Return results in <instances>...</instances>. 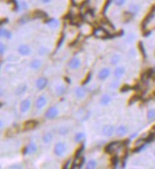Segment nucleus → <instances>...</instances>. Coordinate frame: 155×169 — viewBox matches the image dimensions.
<instances>
[{
    "instance_id": "nucleus-1",
    "label": "nucleus",
    "mask_w": 155,
    "mask_h": 169,
    "mask_svg": "<svg viewBox=\"0 0 155 169\" xmlns=\"http://www.w3.org/2000/svg\"><path fill=\"white\" fill-rule=\"evenodd\" d=\"M142 28L145 31H150L155 29V7H153L146 16L143 21Z\"/></svg>"
},
{
    "instance_id": "nucleus-2",
    "label": "nucleus",
    "mask_w": 155,
    "mask_h": 169,
    "mask_svg": "<svg viewBox=\"0 0 155 169\" xmlns=\"http://www.w3.org/2000/svg\"><path fill=\"white\" fill-rule=\"evenodd\" d=\"M79 31H80V33L82 36H88V35L92 34L93 28L90 23L84 21V22H80L79 24Z\"/></svg>"
},
{
    "instance_id": "nucleus-3",
    "label": "nucleus",
    "mask_w": 155,
    "mask_h": 169,
    "mask_svg": "<svg viewBox=\"0 0 155 169\" xmlns=\"http://www.w3.org/2000/svg\"><path fill=\"white\" fill-rule=\"evenodd\" d=\"M83 65V61L79 56H73L68 63V67L72 70H77L79 69Z\"/></svg>"
},
{
    "instance_id": "nucleus-4",
    "label": "nucleus",
    "mask_w": 155,
    "mask_h": 169,
    "mask_svg": "<svg viewBox=\"0 0 155 169\" xmlns=\"http://www.w3.org/2000/svg\"><path fill=\"white\" fill-rule=\"evenodd\" d=\"M92 35L94 37L98 38V39H106L109 36V32L104 28H103V27H97V28H94Z\"/></svg>"
},
{
    "instance_id": "nucleus-5",
    "label": "nucleus",
    "mask_w": 155,
    "mask_h": 169,
    "mask_svg": "<svg viewBox=\"0 0 155 169\" xmlns=\"http://www.w3.org/2000/svg\"><path fill=\"white\" fill-rule=\"evenodd\" d=\"M123 145L122 141H113V143H109L105 150H106V152L109 153V154H115L117 152V150L120 148V146H121Z\"/></svg>"
},
{
    "instance_id": "nucleus-6",
    "label": "nucleus",
    "mask_w": 155,
    "mask_h": 169,
    "mask_svg": "<svg viewBox=\"0 0 155 169\" xmlns=\"http://www.w3.org/2000/svg\"><path fill=\"white\" fill-rule=\"evenodd\" d=\"M89 90L86 86H76L74 88V95L75 97L77 98V99H79V100H82L84 99V98L87 97L88 95V91Z\"/></svg>"
},
{
    "instance_id": "nucleus-7",
    "label": "nucleus",
    "mask_w": 155,
    "mask_h": 169,
    "mask_svg": "<svg viewBox=\"0 0 155 169\" xmlns=\"http://www.w3.org/2000/svg\"><path fill=\"white\" fill-rule=\"evenodd\" d=\"M67 150V146L65 143H62V141H59V143H56L54 147V153L56 157H62Z\"/></svg>"
},
{
    "instance_id": "nucleus-8",
    "label": "nucleus",
    "mask_w": 155,
    "mask_h": 169,
    "mask_svg": "<svg viewBox=\"0 0 155 169\" xmlns=\"http://www.w3.org/2000/svg\"><path fill=\"white\" fill-rule=\"evenodd\" d=\"M58 114H59V109L56 105L50 106L45 113V118L48 120H54L58 116Z\"/></svg>"
},
{
    "instance_id": "nucleus-9",
    "label": "nucleus",
    "mask_w": 155,
    "mask_h": 169,
    "mask_svg": "<svg viewBox=\"0 0 155 169\" xmlns=\"http://www.w3.org/2000/svg\"><path fill=\"white\" fill-rule=\"evenodd\" d=\"M111 74V69L108 67L105 68H102L98 73H97V79L99 81H106V80L110 76Z\"/></svg>"
},
{
    "instance_id": "nucleus-10",
    "label": "nucleus",
    "mask_w": 155,
    "mask_h": 169,
    "mask_svg": "<svg viewBox=\"0 0 155 169\" xmlns=\"http://www.w3.org/2000/svg\"><path fill=\"white\" fill-rule=\"evenodd\" d=\"M31 108V100L30 98H26V99L22 100L20 105H19V111L22 114L27 113Z\"/></svg>"
},
{
    "instance_id": "nucleus-11",
    "label": "nucleus",
    "mask_w": 155,
    "mask_h": 169,
    "mask_svg": "<svg viewBox=\"0 0 155 169\" xmlns=\"http://www.w3.org/2000/svg\"><path fill=\"white\" fill-rule=\"evenodd\" d=\"M37 150H38L37 145L34 143V141H31V143H29L25 146V148L23 150V153H24V155H32L34 153H36Z\"/></svg>"
},
{
    "instance_id": "nucleus-12",
    "label": "nucleus",
    "mask_w": 155,
    "mask_h": 169,
    "mask_svg": "<svg viewBox=\"0 0 155 169\" xmlns=\"http://www.w3.org/2000/svg\"><path fill=\"white\" fill-rule=\"evenodd\" d=\"M115 129L113 124H106L102 127V134L107 138H110L115 134Z\"/></svg>"
},
{
    "instance_id": "nucleus-13",
    "label": "nucleus",
    "mask_w": 155,
    "mask_h": 169,
    "mask_svg": "<svg viewBox=\"0 0 155 169\" xmlns=\"http://www.w3.org/2000/svg\"><path fill=\"white\" fill-rule=\"evenodd\" d=\"M48 104V99H47V97L45 95H40L37 97V99L35 101V108L36 109L38 110H41L45 108V106L47 105Z\"/></svg>"
},
{
    "instance_id": "nucleus-14",
    "label": "nucleus",
    "mask_w": 155,
    "mask_h": 169,
    "mask_svg": "<svg viewBox=\"0 0 155 169\" xmlns=\"http://www.w3.org/2000/svg\"><path fill=\"white\" fill-rule=\"evenodd\" d=\"M49 81L46 77H39L36 81H35V86L38 90H44L45 88L48 86Z\"/></svg>"
},
{
    "instance_id": "nucleus-15",
    "label": "nucleus",
    "mask_w": 155,
    "mask_h": 169,
    "mask_svg": "<svg viewBox=\"0 0 155 169\" xmlns=\"http://www.w3.org/2000/svg\"><path fill=\"white\" fill-rule=\"evenodd\" d=\"M17 52L19 53L21 56H29L31 52V50L29 45H26V44H22L18 48H17Z\"/></svg>"
},
{
    "instance_id": "nucleus-16",
    "label": "nucleus",
    "mask_w": 155,
    "mask_h": 169,
    "mask_svg": "<svg viewBox=\"0 0 155 169\" xmlns=\"http://www.w3.org/2000/svg\"><path fill=\"white\" fill-rule=\"evenodd\" d=\"M125 73H126V68L122 67V66H119V67H116L113 70V77H114V79L120 80L125 75Z\"/></svg>"
},
{
    "instance_id": "nucleus-17",
    "label": "nucleus",
    "mask_w": 155,
    "mask_h": 169,
    "mask_svg": "<svg viewBox=\"0 0 155 169\" xmlns=\"http://www.w3.org/2000/svg\"><path fill=\"white\" fill-rule=\"evenodd\" d=\"M111 101H113V97H111L109 94L108 93H105V94H103L101 97H100V99H99V104L102 105V106H107L109 105Z\"/></svg>"
},
{
    "instance_id": "nucleus-18",
    "label": "nucleus",
    "mask_w": 155,
    "mask_h": 169,
    "mask_svg": "<svg viewBox=\"0 0 155 169\" xmlns=\"http://www.w3.org/2000/svg\"><path fill=\"white\" fill-rule=\"evenodd\" d=\"M127 127L124 124H120L119 127H116L115 129V135L118 136V137H124L127 134Z\"/></svg>"
},
{
    "instance_id": "nucleus-19",
    "label": "nucleus",
    "mask_w": 155,
    "mask_h": 169,
    "mask_svg": "<svg viewBox=\"0 0 155 169\" xmlns=\"http://www.w3.org/2000/svg\"><path fill=\"white\" fill-rule=\"evenodd\" d=\"M66 90H67V87L64 84H58L54 88V93L56 96L60 97L66 93Z\"/></svg>"
},
{
    "instance_id": "nucleus-20",
    "label": "nucleus",
    "mask_w": 155,
    "mask_h": 169,
    "mask_svg": "<svg viewBox=\"0 0 155 169\" xmlns=\"http://www.w3.org/2000/svg\"><path fill=\"white\" fill-rule=\"evenodd\" d=\"M84 162H85V160L81 155L80 156H75V158L73 159V161H72V168H79L83 165Z\"/></svg>"
},
{
    "instance_id": "nucleus-21",
    "label": "nucleus",
    "mask_w": 155,
    "mask_h": 169,
    "mask_svg": "<svg viewBox=\"0 0 155 169\" xmlns=\"http://www.w3.org/2000/svg\"><path fill=\"white\" fill-rule=\"evenodd\" d=\"M140 12V6L138 4H131L127 9V13H130L131 16L137 14Z\"/></svg>"
},
{
    "instance_id": "nucleus-22",
    "label": "nucleus",
    "mask_w": 155,
    "mask_h": 169,
    "mask_svg": "<svg viewBox=\"0 0 155 169\" xmlns=\"http://www.w3.org/2000/svg\"><path fill=\"white\" fill-rule=\"evenodd\" d=\"M120 61H121V55L119 53H113L109 57V64L111 66H117L120 63Z\"/></svg>"
},
{
    "instance_id": "nucleus-23",
    "label": "nucleus",
    "mask_w": 155,
    "mask_h": 169,
    "mask_svg": "<svg viewBox=\"0 0 155 169\" xmlns=\"http://www.w3.org/2000/svg\"><path fill=\"white\" fill-rule=\"evenodd\" d=\"M148 141H146L144 138H140V139H138L137 140L135 143H134V150L135 151H139V150H141L145 145H146V144H147Z\"/></svg>"
},
{
    "instance_id": "nucleus-24",
    "label": "nucleus",
    "mask_w": 155,
    "mask_h": 169,
    "mask_svg": "<svg viewBox=\"0 0 155 169\" xmlns=\"http://www.w3.org/2000/svg\"><path fill=\"white\" fill-rule=\"evenodd\" d=\"M43 65V62L40 59H33L30 63V68L33 70H38Z\"/></svg>"
},
{
    "instance_id": "nucleus-25",
    "label": "nucleus",
    "mask_w": 155,
    "mask_h": 169,
    "mask_svg": "<svg viewBox=\"0 0 155 169\" xmlns=\"http://www.w3.org/2000/svg\"><path fill=\"white\" fill-rule=\"evenodd\" d=\"M53 140H54V134L50 131L46 132L45 134L43 135V137H42V141H43V143H44L45 145L50 144L51 141H53Z\"/></svg>"
},
{
    "instance_id": "nucleus-26",
    "label": "nucleus",
    "mask_w": 155,
    "mask_h": 169,
    "mask_svg": "<svg viewBox=\"0 0 155 169\" xmlns=\"http://www.w3.org/2000/svg\"><path fill=\"white\" fill-rule=\"evenodd\" d=\"M46 24H47V26L49 27V28L53 29V30L57 29L58 27L60 26L59 20H57V19H55V18H50V19H49L48 21H46Z\"/></svg>"
},
{
    "instance_id": "nucleus-27",
    "label": "nucleus",
    "mask_w": 155,
    "mask_h": 169,
    "mask_svg": "<svg viewBox=\"0 0 155 169\" xmlns=\"http://www.w3.org/2000/svg\"><path fill=\"white\" fill-rule=\"evenodd\" d=\"M86 139V133L84 132H78V133H76L73 140L76 144H82L83 141H85Z\"/></svg>"
},
{
    "instance_id": "nucleus-28",
    "label": "nucleus",
    "mask_w": 155,
    "mask_h": 169,
    "mask_svg": "<svg viewBox=\"0 0 155 169\" xmlns=\"http://www.w3.org/2000/svg\"><path fill=\"white\" fill-rule=\"evenodd\" d=\"M27 88H28L27 84H20L18 86L15 88V94L18 95V96L19 95H22V94H24L26 92Z\"/></svg>"
},
{
    "instance_id": "nucleus-29",
    "label": "nucleus",
    "mask_w": 155,
    "mask_h": 169,
    "mask_svg": "<svg viewBox=\"0 0 155 169\" xmlns=\"http://www.w3.org/2000/svg\"><path fill=\"white\" fill-rule=\"evenodd\" d=\"M6 38L11 39L12 38V32L6 29H0V38Z\"/></svg>"
},
{
    "instance_id": "nucleus-30",
    "label": "nucleus",
    "mask_w": 155,
    "mask_h": 169,
    "mask_svg": "<svg viewBox=\"0 0 155 169\" xmlns=\"http://www.w3.org/2000/svg\"><path fill=\"white\" fill-rule=\"evenodd\" d=\"M36 126H37L36 121H28L27 123H26L24 124V128H25L26 130H30V129L34 128Z\"/></svg>"
},
{
    "instance_id": "nucleus-31",
    "label": "nucleus",
    "mask_w": 155,
    "mask_h": 169,
    "mask_svg": "<svg viewBox=\"0 0 155 169\" xmlns=\"http://www.w3.org/2000/svg\"><path fill=\"white\" fill-rule=\"evenodd\" d=\"M68 132H70V129H68V127H60L57 129V134L60 136H66L68 134Z\"/></svg>"
},
{
    "instance_id": "nucleus-32",
    "label": "nucleus",
    "mask_w": 155,
    "mask_h": 169,
    "mask_svg": "<svg viewBox=\"0 0 155 169\" xmlns=\"http://www.w3.org/2000/svg\"><path fill=\"white\" fill-rule=\"evenodd\" d=\"M97 166H98V163L94 159L90 160V161L87 163V164H86V167H87L88 169H95V168H97Z\"/></svg>"
},
{
    "instance_id": "nucleus-33",
    "label": "nucleus",
    "mask_w": 155,
    "mask_h": 169,
    "mask_svg": "<svg viewBox=\"0 0 155 169\" xmlns=\"http://www.w3.org/2000/svg\"><path fill=\"white\" fill-rule=\"evenodd\" d=\"M37 52H38V54L40 56H46V55H48L49 53H50V50H49V48H47L45 46H41L38 49V51Z\"/></svg>"
},
{
    "instance_id": "nucleus-34",
    "label": "nucleus",
    "mask_w": 155,
    "mask_h": 169,
    "mask_svg": "<svg viewBox=\"0 0 155 169\" xmlns=\"http://www.w3.org/2000/svg\"><path fill=\"white\" fill-rule=\"evenodd\" d=\"M147 119H148V121H154L155 120V108H150L148 110Z\"/></svg>"
},
{
    "instance_id": "nucleus-35",
    "label": "nucleus",
    "mask_w": 155,
    "mask_h": 169,
    "mask_svg": "<svg viewBox=\"0 0 155 169\" xmlns=\"http://www.w3.org/2000/svg\"><path fill=\"white\" fill-rule=\"evenodd\" d=\"M119 85H120L119 80L114 79V81H113V82H110V83H109V87L110 88V90H116V88H118V87H119Z\"/></svg>"
},
{
    "instance_id": "nucleus-36",
    "label": "nucleus",
    "mask_w": 155,
    "mask_h": 169,
    "mask_svg": "<svg viewBox=\"0 0 155 169\" xmlns=\"http://www.w3.org/2000/svg\"><path fill=\"white\" fill-rule=\"evenodd\" d=\"M33 17L34 18H45V17H47V14L42 11H37L33 13Z\"/></svg>"
},
{
    "instance_id": "nucleus-37",
    "label": "nucleus",
    "mask_w": 155,
    "mask_h": 169,
    "mask_svg": "<svg viewBox=\"0 0 155 169\" xmlns=\"http://www.w3.org/2000/svg\"><path fill=\"white\" fill-rule=\"evenodd\" d=\"M127 2V0H113V3L117 7H123Z\"/></svg>"
},
{
    "instance_id": "nucleus-38",
    "label": "nucleus",
    "mask_w": 155,
    "mask_h": 169,
    "mask_svg": "<svg viewBox=\"0 0 155 169\" xmlns=\"http://www.w3.org/2000/svg\"><path fill=\"white\" fill-rule=\"evenodd\" d=\"M17 8H18V11H23V10H26V9L28 8V5H27V3H26L25 1H21Z\"/></svg>"
},
{
    "instance_id": "nucleus-39",
    "label": "nucleus",
    "mask_w": 155,
    "mask_h": 169,
    "mask_svg": "<svg viewBox=\"0 0 155 169\" xmlns=\"http://www.w3.org/2000/svg\"><path fill=\"white\" fill-rule=\"evenodd\" d=\"M5 51H6V45L2 42H0V55H2Z\"/></svg>"
},
{
    "instance_id": "nucleus-40",
    "label": "nucleus",
    "mask_w": 155,
    "mask_h": 169,
    "mask_svg": "<svg viewBox=\"0 0 155 169\" xmlns=\"http://www.w3.org/2000/svg\"><path fill=\"white\" fill-rule=\"evenodd\" d=\"M72 159H68V163H65V165H64V168H70V167H72Z\"/></svg>"
},
{
    "instance_id": "nucleus-41",
    "label": "nucleus",
    "mask_w": 155,
    "mask_h": 169,
    "mask_svg": "<svg viewBox=\"0 0 155 169\" xmlns=\"http://www.w3.org/2000/svg\"><path fill=\"white\" fill-rule=\"evenodd\" d=\"M41 1V3H43V4H49V3H50L53 0H40Z\"/></svg>"
},
{
    "instance_id": "nucleus-42",
    "label": "nucleus",
    "mask_w": 155,
    "mask_h": 169,
    "mask_svg": "<svg viewBox=\"0 0 155 169\" xmlns=\"http://www.w3.org/2000/svg\"><path fill=\"white\" fill-rule=\"evenodd\" d=\"M11 168H21V165H12Z\"/></svg>"
},
{
    "instance_id": "nucleus-43",
    "label": "nucleus",
    "mask_w": 155,
    "mask_h": 169,
    "mask_svg": "<svg viewBox=\"0 0 155 169\" xmlns=\"http://www.w3.org/2000/svg\"><path fill=\"white\" fill-rule=\"evenodd\" d=\"M3 127V123H2V121L1 120H0V128H1Z\"/></svg>"
},
{
    "instance_id": "nucleus-44",
    "label": "nucleus",
    "mask_w": 155,
    "mask_h": 169,
    "mask_svg": "<svg viewBox=\"0 0 155 169\" xmlns=\"http://www.w3.org/2000/svg\"><path fill=\"white\" fill-rule=\"evenodd\" d=\"M153 155H154V156H155V148H154V149H153Z\"/></svg>"
},
{
    "instance_id": "nucleus-45",
    "label": "nucleus",
    "mask_w": 155,
    "mask_h": 169,
    "mask_svg": "<svg viewBox=\"0 0 155 169\" xmlns=\"http://www.w3.org/2000/svg\"><path fill=\"white\" fill-rule=\"evenodd\" d=\"M153 130H154V132H155V126L153 127Z\"/></svg>"
}]
</instances>
